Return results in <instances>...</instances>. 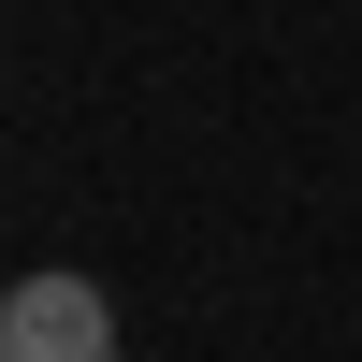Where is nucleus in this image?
I'll list each match as a JSON object with an SVG mask.
<instances>
[{"label":"nucleus","mask_w":362,"mask_h":362,"mask_svg":"<svg viewBox=\"0 0 362 362\" xmlns=\"http://www.w3.org/2000/svg\"><path fill=\"white\" fill-rule=\"evenodd\" d=\"M0 362H116V305L87 276H15L0 290Z\"/></svg>","instance_id":"1"}]
</instances>
